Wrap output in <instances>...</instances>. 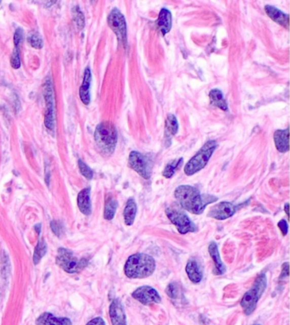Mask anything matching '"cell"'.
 <instances>
[{
  "label": "cell",
  "instance_id": "obj_1",
  "mask_svg": "<svg viewBox=\"0 0 290 325\" xmlns=\"http://www.w3.org/2000/svg\"><path fill=\"white\" fill-rule=\"evenodd\" d=\"M174 198L184 210L192 214L200 215L207 206L218 200L211 194H201L200 190L191 185H180L174 190Z\"/></svg>",
  "mask_w": 290,
  "mask_h": 325
},
{
  "label": "cell",
  "instance_id": "obj_2",
  "mask_svg": "<svg viewBox=\"0 0 290 325\" xmlns=\"http://www.w3.org/2000/svg\"><path fill=\"white\" fill-rule=\"evenodd\" d=\"M156 270V261L150 255H131L124 265V274L129 278H145L153 275Z\"/></svg>",
  "mask_w": 290,
  "mask_h": 325
},
{
  "label": "cell",
  "instance_id": "obj_3",
  "mask_svg": "<svg viewBox=\"0 0 290 325\" xmlns=\"http://www.w3.org/2000/svg\"><path fill=\"white\" fill-rule=\"evenodd\" d=\"M96 146L103 155H111L118 143V132L110 121H103L96 127L95 132Z\"/></svg>",
  "mask_w": 290,
  "mask_h": 325
},
{
  "label": "cell",
  "instance_id": "obj_4",
  "mask_svg": "<svg viewBox=\"0 0 290 325\" xmlns=\"http://www.w3.org/2000/svg\"><path fill=\"white\" fill-rule=\"evenodd\" d=\"M267 286V277L265 273H261L256 278L250 290H248L241 300V307L246 315H251L255 312L259 300L261 299Z\"/></svg>",
  "mask_w": 290,
  "mask_h": 325
},
{
  "label": "cell",
  "instance_id": "obj_5",
  "mask_svg": "<svg viewBox=\"0 0 290 325\" xmlns=\"http://www.w3.org/2000/svg\"><path fill=\"white\" fill-rule=\"evenodd\" d=\"M217 143L215 140H209L203 144V146L196 153V155L188 161L184 168L186 175L193 176L205 168L211 156L216 150Z\"/></svg>",
  "mask_w": 290,
  "mask_h": 325
},
{
  "label": "cell",
  "instance_id": "obj_6",
  "mask_svg": "<svg viewBox=\"0 0 290 325\" xmlns=\"http://www.w3.org/2000/svg\"><path fill=\"white\" fill-rule=\"evenodd\" d=\"M56 263L66 273H76L83 270L88 265V260L79 259L74 252L66 248H59L56 256Z\"/></svg>",
  "mask_w": 290,
  "mask_h": 325
},
{
  "label": "cell",
  "instance_id": "obj_7",
  "mask_svg": "<svg viewBox=\"0 0 290 325\" xmlns=\"http://www.w3.org/2000/svg\"><path fill=\"white\" fill-rule=\"evenodd\" d=\"M167 217L170 222L176 227L177 230L182 234L194 233L198 230V227L191 220L184 212L174 208H167L165 210Z\"/></svg>",
  "mask_w": 290,
  "mask_h": 325
},
{
  "label": "cell",
  "instance_id": "obj_8",
  "mask_svg": "<svg viewBox=\"0 0 290 325\" xmlns=\"http://www.w3.org/2000/svg\"><path fill=\"white\" fill-rule=\"evenodd\" d=\"M129 166L143 179H150L153 160L149 155L138 151H131L129 156Z\"/></svg>",
  "mask_w": 290,
  "mask_h": 325
},
{
  "label": "cell",
  "instance_id": "obj_9",
  "mask_svg": "<svg viewBox=\"0 0 290 325\" xmlns=\"http://www.w3.org/2000/svg\"><path fill=\"white\" fill-rule=\"evenodd\" d=\"M107 23L113 32L116 34L119 42L124 45V48L128 46V37H127V23L124 15L121 11L114 8L109 14L107 17Z\"/></svg>",
  "mask_w": 290,
  "mask_h": 325
},
{
  "label": "cell",
  "instance_id": "obj_10",
  "mask_svg": "<svg viewBox=\"0 0 290 325\" xmlns=\"http://www.w3.org/2000/svg\"><path fill=\"white\" fill-rule=\"evenodd\" d=\"M44 96L46 103L45 110V125L49 130L55 129V99L51 80L49 77L45 79L44 84Z\"/></svg>",
  "mask_w": 290,
  "mask_h": 325
},
{
  "label": "cell",
  "instance_id": "obj_11",
  "mask_svg": "<svg viewBox=\"0 0 290 325\" xmlns=\"http://www.w3.org/2000/svg\"><path fill=\"white\" fill-rule=\"evenodd\" d=\"M248 201H249V200H247L243 204L237 205V206L232 204L231 202H220V203L214 205V207H212L209 209V212L208 213V217L216 219V220H226L227 218H231V217L234 215L239 208L248 204L247 203Z\"/></svg>",
  "mask_w": 290,
  "mask_h": 325
},
{
  "label": "cell",
  "instance_id": "obj_12",
  "mask_svg": "<svg viewBox=\"0 0 290 325\" xmlns=\"http://www.w3.org/2000/svg\"><path fill=\"white\" fill-rule=\"evenodd\" d=\"M131 296L134 299L145 306L153 303H160L162 301L158 291L152 286H140L131 294Z\"/></svg>",
  "mask_w": 290,
  "mask_h": 325
},
{
  "label": "cell",
  "instance_id": "obj_13",
  "mask_svg": "<svg viewBox=\"0 0 290 325\" xmlns=\"http://www.w3.org/2000/svg\"><path fill=\"white\" fill-rule=\"evenodd\" d=\"M109 315L113 325H127L126 314L124 307L119 299L112 302L109 307Z\"/></svg>",
  "mask_w": 290,
  "mask_h": 325
},
{
  "label": "cell",
  "instance_id": "obj_14",
  "mask_svg": "<svg viewBox=\"0 0 290 325\" xmlns=\"http://www.w3.org/2000/svg\"><path fill=\"white\" fill-rule=\"evenodd\" d=\"M208 253L210 255L211 258L213 260L214 264V274L222 275L226 273L227 268L224 262H222V257L220 255L218 245L215 242L212 241L208 245Z\"/></svg>",
  "mask_w": 290,
  "mask_h": 325
},
{
  "label": "cell",
  "instance_id": "obj_15",
  "mask_svg": "<svg viewBox=\"0 0 290 325\" xmlns=\"http://www.w3.org/2000/svg\"><path fill=\"white\" fill-rule=\"evenodd\" d=\"M156 26L163 36L170 32L172 27V14L168 9H162L160 11Z\"/></svg>",
  "mask_w": 290,
  "mask_h": 325
},
{
  "label": "cell",
  "instance_id": "obj_16",
  "mask_svg": "<svg viewBox=\"0 0 290 325\" xmlns=\"http://www.w3.org/2000/svg\"><path fill=\"white\" fill-rule=\"evenodd\" d=\"M265 11L267 16H269L272 21L277 22L282 26H284L285 28L288 29L289 16L287 14L283 13L282 11L272 6H266Z\"/></svg>",
  "mask_w": 290,
  "mask_h": 325
},
{
  "label": "cell",
  "instance_id": "obj_17",
  "mask_svg": "<svg viewBox=\"0 0 290 325\" xmlns=\"http://www.w3.org/2000/svg\"><path fill=\"white\" fill-rule=\"evenodd\" d=\"M37 325H72L68 317H57L50 312H44L36 320Z\"/></svg>",
  "mask_w": 290,
  "mask_h": 325
},
{
  "label": "cell",
  "instance_id": "obj_18",
  "mask_svg": "<svg viewBox=\"0 0 290 325\" xmlns=\"http://www.w3.org/2000/svg\"><path fill=\"white\" fill-rule=\"evenodd\" d=\"M275 146L281 153L287 152L289 150V131L288 129L285 130H277L274 133Z\"/></svg>",
  "mask_w": 290,
  "mask_h": 325
},
{
  "label": "cell",
  "instance_id": "obj_19",
  "mask_svg": "<svg viewBox=\"0 0 290 325\" xmlns=\"http://www.w3.org/2000/svg\"><path fill=\"white\" fill-rule=\"evenodd\" d=\"M78 207L80 212L85 216H90L92 212L90 200V189L86 188L78 194Z\"/></svg>",
  "mask_w": 290,
  "mask_h": 325
},
{
  "label": "cell",
  "instance_id": "obj_20",
  "mask_svg": "<svg viewBox=\"0 0 290 325\" xmlns=\"http://www.w3.org/2000/svg\"><path fill=\"white\" fill-rule=\"evenodd\" d=\"M91 80H92L91 71H90V67H87V68L85 69V76H84V81H83L82 85L79 89L80 100L86 105H89L90 103V89Z\"/></svg>",
  "mask_w": 290,
  "mask_h": 325
},
{
  "label": "cell",
  "instance_id": "obj_21",
  "mask_svg": "<svg viewBox=\"0 0 290 325\" xmlns=\"http://www.w3.org/2000/svg\"><path fill=\"white\" fill-rule=\"evenodd\" d=\"M186 272L188 278L192 281V283H200L203 279V272L201 270L200 266L194 258H191L186 266Z\"/></svg>",
  "mask_w": 290,
  "mask_h": 325
},
{
  "label": "cell",
  "instance_id": "obj_22",
  "mask_svg": "<svg viewBox=\"0 0 290 325\" xmlns=\"http://www.w3.org/2000/svg\"><path fill=\"white\" fill-rule=\"evenodd\" d=\"M137 214V205L135 199L129 198L127 200L126 206L124 210V223L127 226H131L135 223V218Z\"/></svg>",
  "mask_w": 290,
  "mask_h": 325
},
{
  "label": "cell",
  "instance_id": "obj_23",
  "mask_svg": "<svg viewBox=\"0 0 290 325\" xmlns=\"http://www.w3.org/2000/svg\"><path fill=\"white\" fill-rule=\"evenodd\" d=\"M209 99H210L211 105L220 108L222 110H228V105L224 99L223 93L218 89L211 90L209 92Z\"/></svg>",
  "mask_w": 290,
  "mask_h": 325
},
{
  "label": "cell",
  "instance_id": "obj_24",
  "mask_svg": "<svg viewBox=\"0 0 290 325\" xmlns=\"http://www.w3.org/2000/svg\"><path fill=\"white\" fill-rule=\"evenodd\" d=\"M118 208V201L114 197H108L105 203L104 208V218L105 220L111 221L114 219Z\"/></svg>",
  "mask_w": 290,
  "mask_h": 325
},
{
  "label": "cell",
  "instance_id": "obj_25",
  "mask_svg": "<svg viewBox=\"0 0 290 325\" xmlns=\"http://www.w3.org/2000/svg\"><path fill=\"white\" fill-rule=\"evenodd\" d=\"M165 129H166V133L169 134L167 136H169V139L170 140V137L175 135L179 130V124L175 115L173 114L168 115L165 121Z\"/></svg>",
  "mask_w": 290,
  "mask_h": 325
},
{
  "label": "cell",
  "instance_id": "obj_26",
  "mask_svg": "<svg viewBox=\"0 0 290 325\" xmlns=\"http://www.w3.org/2000/svg\"><path fill=\"white\" fill-rule=\"evenodd\" d=\"M46 252H47V244L44 239H40L35 247L34 253H33V263L35 265L39 264L43 257H45Z\"/></svg>",
  "mask_w": 290,
  "mask_h": 325
},
{
  "label": "cell",
  "instance_id": "obj_27",
  "mask_svg": "<svg viewBox=\"0 0 290 325\" xmlns=\"http://www.w3.org/2000/svg\"><path fill=\"white\" fill-rule=\"evenodd\" d=\"M182 163H183V158H179L178 160H172L168 163L163 172V176L166 179H170L174 176L177 169L182 165Z\"/></svg>",
  "mask_w": 290,
  "mask_h": 325
},
{
  "label": "cell",
  "instance_id": "obj_28",
  "mask_svg": "<svg viewBox=\"0 0 290 325\" xmlns=\"http://www.w3.org/2000/svg\"><path fill=\"white\" fill-rule=\"evenodd\" d=\"M72 15H74V19L75 22H76L77 26L79 29L84 28L85 26V16L82 11H80V9L78 6H75L72 9Z\"/></svg>",
  "mask_w": 290,
  "mask_h": 325
},
{
  "label": "cell",
  "instance_id": "obj_29",
  "mask_svg": "<svg viewBox=\"0 0 290 325\" xmlns=\"http://www.w3.org/2000/svg\"><path fill=\"white\" fill-rule=\"evenodd\" d=\"M28 42L32 48L40 50L43 48V39L38 32H32L28 37Z\"/></svg>",
  "mask_w": 290,
  "mask_h": 325
},
{
  "label": "cell",
  "instance_id": "obj_30",
  "mask_svg": "<svg viewBox=\"0 0 290 325\" xmlns=\"http://www.w3.org/2000/svg\"><path fill=\"white\" fill-rule=\"evenodd\" d=\"M79 170H80V173L85 177V179H93V176H94L93 171L91 170V168H90L87 164H85V162H84L82 160H79Z\"/></svg>",
  "mask_w": 290,
  "mask_h": 325
},
{
  "label": "cell",
  "instance_id": "obj_31",
  "mask_svg": "<svg viewBox=\"0 0 290 325\" xmlns=\"http://www.w3.org/2000/svg\"><path fill=\"white\" fill-rule=\"evenodd\" d=\"M11 64L14 69L20 68V66H21V58H20L19 48H15L13 54L11 55Z\"/></svg>",
  "mask_w": 290,
  "mask_h": 325
},
{
  "label": "cell",
  "instance_id": "obj_32",
  "mask_svg": "<svg viewBox=\"0 0 290 325\" xmlns=\"http://www.w3.org/2000/svg\"><path fill=\"white\" fill-rule=\"evenodd\" d=\"M166 293L171 299H176L179 295V286L176 283H170L166 289Z\"/></svg>",
  "mask_w": 290,
  "mask_h": 325
},
{
  "label": "cell",
  "instance_id": "obj_33",
  "mask_svg": "<svg viewBox=\"0 0 290 325\" xmlns=\"http://www.w3.org/2000/svg\"><path fill=\"white\" fill-rule=\"evenodd\" d=\"M50 228L52 229L53 233H55L57 237H61L63 232V226L60 221H52L50 223Z\"/></svg>",
  "mask_w": 290,
  "mask_h": 325
},
{
  "label": "cell",
  "instance_id": "obj_34",
  "mask_svg": "<svg viewBox=\"0 0 290 325\" xmlns=\"http://www.w3.org/2000/svg\"><path fill=\"white\" fill-rule=\"evenodd\" d=\"M23 30L21 28H17L15 32V35H14V45H15V48H19V45L22 42V39H23Z\"/></svg>",
  "mask_w": 290,
  "mask_h": 325
},
{
  "label": "cell",
  "instance_id": "obj_35",
  "mask_svg": "<svg viewBox=\"0 0 290 325\" xmlns=\"http://www.w3.org/2000/svg\"><path fill=\"white\" fill-rule=\"evenodd\" d=\"M277 226H278V228L282 232V235H287V232H288V224H287V222L284 219H282V220H280L278 222Z\"/></svg>",
  "mask_w": 290,
  "mask_h": 325
},
{
  "label": "cell",
  "instance_id": "obj_36",
  "mask_svg": "<svg viewBox=\"0 0 290 325\" xmlns=\"http://www.w3.org/2000/svg\"><path fill=\"white\" fill-rule=\"evenodd\" d=\"M86 325H105V322L102 317H97L90 320Z\"/></svg>",
  "mask_w": 290,
  "mask_h": 325
},
{
  "label": "cell",
  "instance_id": "obj_37",
  "mask_svg": "<svg viewBox=\"0 0 290 325\" xmlns=\"http://www.w3.org/2000/svg\"><path fill=\"white\" fill-rule=\"evenodd\" d=\"M284 273H285V276H286V277H287H287H288V262H285V263H283V264H282V273H281V275H280V278H282V276H283V274H284Z\"/></svg>",
  "mask_w": 290,
  "mask_h": 325
},
{
  "label": "cell",
  "instance_id": "obj_38",
  "mask_svg": "<svg viewBox=\"0 0 290 325\" xmlns=\"http://www.w3.org/2000/svg\"><path fill=\"white\" fill-rule=\"evenodd\" d=\"M34 228L35 229L37 230L38 233L40 234V230H41V224H40V223H39V224H37V225L35 226Z\"/></svg>",
  "mask_w": 290,
  "mask_h": 325
},
{
  "label": "cell",
  "instance_id": "obj_39",
  "mask_svg": "<svg viewBox=\"0 0 290 325\" xmlns=\"http://www.w3.org/2000/svg\"><path fill=\"white\" fill-rule=\"evenodd\" d=\"M284 210H285V213H286V214H287V217H288V204H286L285 205L284 207Z\"/></svg>",
  "mask_w": 290,
  "mask_h": 325
},
{
  "label": "cell",
  "instance_id": "obj_40",
  "mask_svg": "<svg viewBox=\"0 0 290 325\" xmlns=\"http://www.w3.org/2000/svg\"><path fill=\"white\" fill-rule=\"evenodd\" d=\"M253 325H261V324H253Z\"/></svg>",
  "mask_w": 290,
  "mask_h": 325
}]
</instances>
